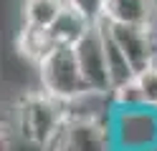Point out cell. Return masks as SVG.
<instances>
[{
    "label": "cell",
    "instance_id": "obj_1",
    "mask_svg": "<svg viewBox=\"0 0 157 151\" xmlns=\"http://www.w3.org/2000/svg\"><path fill=\"white\" fill-rule=\"evenodd\" d=\"M66 121H68V103L53 98L43 88L36 93L21 96L13 108V131L25 144L41 151H46L61 136Z\"/></svg>",
    "mask_w": 157,
    "mask_h": 151
},
{
    "label": "cell",
    "instance_id": "obj_2",
    "mask_svg": "<svg viewBox=\"0 0 157 151\" xmlns=\"http://www.w3.org/2000/svg\"><path fill=\"white\" fill-rule=\"evenodd\" d=\"M38 78H41V88L46 93H51L63 103H78L91 96L74 45L53 43L51 50L38 63Z\"/></svg>",
    "mask_w": 157,
    "mask_h": 151
},
{
    "label": "cell",
    "instance_id": "obj_3",
    "mask_svg": "<svg viewBox=\"0 0 157 151\" xmlns=\"http://www.w3.org/2000/svg\"><path fill=\"white\" fill-rule=\"evenodd\" d=\"M109 128L117 151H157V108H112Z\"/></svg>",
    "mask_w": 157,
    "mask_h": 151
},
{
    "label": "cell",
    "instance_id": "obj_4",
    "mask_svg": "<svg viewBox=\"0 0 157 151\" xmlns=\"http://www.w3.org/2000/svg\"><path fill=\"white\" fill-rule=\"evenodd\" d=\"M78 66H81L84 81L89 86L91 96H101L109 98L112 93V76H109V66H106V50H104V38H101V28L99 23H94L86 35L74 45Z\"/></svg>",
    "mask_w": 157,
    "mask_h": 151
},
{
    "label": "cell",
    "instance_id": "obj_5",
    "mask_svg": "<svg viewBox=\"0 0 157 151\" xmlns=\"http://www.w3.org/2000/svg\"><path fill=\"white\" fill-rule=\"evenodd\" d=\"M109 30H112L114 40L119 43V48L124 50V56L129 58V63H132V68L137 73L157 63V38H155L152 28L127 25V23H109Z\"/></svg>",
    "mask_w": 157,
    "mask_h": 151
},
{
    "label": "cell",
    "instance_id": "obj_6",
    "mask_svg": "<svg viewBox=\"0 0 157 151\" xmlns=\"http://www.w3.org/2000/svg\"><path fill=\"white\" fill-rule=\"evenodd\" d=\"M63 134L81 151H117L109 128V116L101 118L96 113H74L68 106V121L63 126Z\"/></svg>",
    "mask_w": 157,
    "mask_h": 151
},
{
    "label": "cell",
    "instance_id": "obj_7",
    "mask_svg": "<svg viewBox=\"0 0 157 151\" xmlns=\"http://www.w3.org/2000/svg\"><path fill=\"white\" fill-rule=\"evenodd\" d=\"M104 20L152 28L157 20V0H106Z\"/></svg>",
    "mask_w": 157,
    "mask_h": 151
},
{
    "label": "cell",
    "instance_id": "obj_8",
    "mask_svg": "<svg viewBox=\"0 0 157 151\" xmlns=\"http://www.w3.org/2000/svg\"><path fill=\"white\" fill-rule=\"evenodd\" d=\"M94 23L84 13H78V10L66 3V8L61 10V15L53 20V25L48 28V35H51L53 43H61V45H76L78 40L86 35V30H89Z\"/></svg>",
    "mask_w": 157,
    "mask_h": 151
},
{
    "label": "cell",
    "instance_id": "obj_9",
    "mask_svg": "<svg viewBox=\"0 0 157 151\" xmlns=\"http://www.w3.org/2000/svg\"><path fill=\"white\" fill-rule=\"evenodd\" d=\"M99 28H101V38H104V50H106V66H109V76H112V86H124L129 81L137 78V70L132 68L129 58L124 56V50L119 48V43L114 40L112 30H109V23L101 18L99 20ZM112 88V91H114Z\"/></svg>",
    "mask_w": 157,
    "mask_h": 151
},
{
    "label": "cell",
    "instance_id": "obj_10",
    "mask_svg": "<svg viewBox=\"0 0 157 151\" xmlns=\"http://www.w3.org/2000/svg\"><path fill=\"white\" fill-rule=\"evenodd\" d=\"M68 0H25L23 3V25L48 30L61 15Z\"/></svg>",
    "mask_w": 157,
    "mask_h": 151
},
{
    "label": "cell",
    "instance_id": "obj_11",
    "mask_svg": "<svg viewBox=\"0 0 157 151\" xmlns=\"http://www.w3.org/2000/svg\"><path fill=\"white\" fill-rule=\"evenodd\" d=\"M53 40L48 35V30H41V28H28L23 25L21 28V35H18V50H21V56L25 60H31V63H41L43 56L51 50Z\"/></svg>",
    "mask_w": 157,
    "mask_h": 151
},
{
    "label": "cell",
    "instance_id": "obj_12",
    "mask_svg": "<svg viewBox=\"0 0 157 151\" xmlns=\"http://www.w3.org/2000/svg\"><path fill=\"white\" fill-rule=\"evenodd\" d=\"M106 101H109V108H137V106H147L142 91H140V83H137V78L129 81V83H124V86H117L112 93H109Z\"/></svg>",
    "mask_w": 157,
    "mask_h": 151
},
{
    "label": "cell",
    "instance_id": "obj_13",
    "mask_svg": "<svg viewBox=\"0 0 157 151\" xmlns=\"http://www.w3.org/2000/svg\"><path fill=\"white\" fill-rule=\"evenodd\" d=\"M137 83H140V91L144 96V103L157 108V63L140 70L137 73Z\"/></svg>",
    "mask_w": 157,
    "mask_h": 151
},
{
    "label": "cell",
    "instance_id": "obj_14",
    "mask_svg": "<svg viewBox=\"0 0 157 151\" xmlns=\"http://www.w3.org/2000/svg\"><path fill=\"white\" fill-rule=\"evenodd\" d=\"M78 13H84L91 23H99L104 18V8H106V0H68Z\"/></svg>",
    "mask_w": 157,
    "mask_h": 151
},
{
    "label": "cell",
    "instance_id": "obj_15",
    "mask_svg": "<svg viewBox=\"0 0 157 151\" xmlns=\"http://www.w3.org/2000/svg\"><path fill=\"white\" fill-rule=\"evenodd\" d=\"M46 151H81V149H78L74 141H71V138H68L63 131H61V136H58V138H56V141H53V144L48 146Z\"/></svg>",
    "mask_w": 157,
    "mask_h": 151
}]
</instances>
